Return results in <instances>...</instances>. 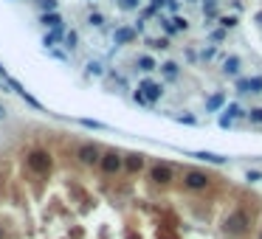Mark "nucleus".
Returning <instances> with one entry per match:
<instances>
[{
  "mask_svg": "<svg viewBox=\"0 0 262 239\" xmlns=\"http://www.w3.org/2000/svg\"><path fill=\"white\" fill-rule=\"evenodd\" d=\"M195 158L206 160V163H217V166L226 163V158H223V155H214V152H195Z\"/></svg>",
  "mask_w": 262,
  "mask_h": 239,
  "instance_id": "obj_16",
  "label": "nucleus"
},
{
  "mask_svg": "<svg viewBox=\"0 0 262 239\" xmlns=\"http://www.w3.org/2000/svg\"><path fill=\"white\" fill-rule=\"evenodd\" d=\"M147 45H153V48H169L166 40H147Z\"/></svg>",
  "mask_w": 262,
  "mask_h": 239,
  "instance_id": "obj_28",
  "label": "nucleus"
},
{
  "mask_svg": "<svg viewBox=\"0 0 262 239\" xmlns=\"http://www.w3.org/2000/svg\"><path fill=\"white\" fill-rule=\"evenodd\" d=\"M9 85H12V87H14V90H17V96H20V98H25V101H28V105H31V107H34V110H43V105H40V101H37V98H34V96H31V93H28V90H25V87H23V85H20V82H17V79H9Z\"/></svg>",
  "mask_w": 262,
  "mask_h": 239,
  "instance_id": "obj_10",
  "label": "nucleus"
},
{
  "mask_svg": "<svg viewBox=\"0 0 262 239\" xmlns=\"http://www.w3.org/2000/svg\"><path fill=\"white\" fill-rule=\"evenodd\" d=\"M62 31H65V28H54V31H51V34H45L43 45H48V48H51V45H54L56 40H62Z\"/></svg>",
  "mask_w": 262,
  "mask_h": 239,
  "instance_id": "obj_18",
  "label": "nucleus"
},
{
  "mask_svg": "<svg viewBox=\"0 0 262 239\" xmlns=\"http://www.w3.org/2000/svg\"><path fill=\"white\" fill-rule=\"evenodd\" d=\"M0 76H3V79H6V67H3V65H0Z\"/></svg>",
  "mask_w": 262,
  "mask_h": 239,
  "instance_id": "obj_33",
  "label": "nucleus"
},
{
  "mask_svg": "<svg viewBox=\"0 0 262 239\" xmlns=\"http://www.w3.org/2000/svg\"><path fill=\"white\" fill-rule=\"evenodd\" d=\"M226 231H228V233H245V231H248V217H245L243 211L231 214V217L226 220Z\"/></svg>",
  "mask_w": 262,
  "mask_h": 239,
  "instance_id": "obj_7",
  "label": "nucleus"
},
{
  "mask_svg": "<svg viewBox=\"0 0 262 239\" xmlns=\"http://www.w3.org/2000/svg\"><path fill=\"white\" fill-rule=\"evenodd\" d=\"M259 239H262V236H259Z\"/></svg>",
  "mask_w": 262,
  "mask_h": 239,
  "instance_id": "obj_37",
  "label": "nucleus"
},
{
  "mask_svg": "<svg viewBox=\"0 0 262 239\" xmlns=\"http://www.w3.org/2000/svg\"><path fill=\"white\" fill-rule=\"evenodd\" d=\"M40 23H43L45 28H51V31H54V28H65V20H62L56 12H43V17H40Z\"/></svg>",
  "mask_w": 262,
  "mask_h": 239,
  "instance_id": "obj_11",
  "label": "nucleus"
},
{
  "mask_svg": "<svg viewBox=\"0 0 262 239\" xmlns=\"http://www.w3.org/2000/svg\"><path fill=\"white\" fill-rule=\"evenodd\" d=\"M99 166H102L104 175H119L124 169V158L119 152H102V158H99Z\"/></svg>",
  "mask_w": 262,
  "mask_h": 239,
  "instance_id": "obj_2",
  "label": "nucleus"
},
{
  "mask_svg": "<svg viewBox=\"0 0 262 239\" xmlns=\"http://www.w3.org/2000/svg\"><path fill=\"white\" fill-rule=\"evenodd\" d=\"M243 116H245V110H243L240 105H228V107H226V113L217 118V124H220V127H231L234 118H243Z\"/></svg>",
  "mask_w": 262,
  "mask_h": 239,
  "instance_id": "obj_8",
  "label": "nucleus"
},
{
  "mask_svg": "<svg viewBox=\"0 0 262 239\" xmlns=\"http://www.w3.org/2000/svg\"><path fill=\"white\" fill-rule=\"evenodd\" d=\"M223 105H226V96H223V93H214V96L206 98V110L209 113H217Z\"/></svg>",
  "mask_w": 262,
  "mask_h": 239,
  "instance_id": "obj_14",
  "label": "nucleus"
},
{
  "mask_svg": "<svg viewBox=\"0 0 262 239\" xmlns=\"http://www.w3.org/2000/svg\"><path fill=\"white\" fill-rule=\"evenodd\" d=\"M223 74L226 76H240V56H228L226 65H223Z\"/></svg>",
  "mask_w": 262,
  "mask_h": 239,
  "instance_id": "obj_15",
  "label": "nucleus"
},
{
  "mask_svg": "<svg viewBox=\"0 0 262 239\" xmlns=\"http://www.w3.org/2000/svg\"><path fill=\"white\" fill-rule=\"evenodd\" d=\"M135 40V28H116V34H113V43L116 45H127Z\"/></svg>",
  "mask_w": 262,
  "mask_h": 239,
  "instance_id": "obj_12",
  "label": "nucleus"
},
{
  "mask_svg": "<svg viewBox=\"0 0 262 239\" xmlns=\"http://www.w3.org/2000/svg\"><path fill=\"white\" fill-rule=\"evenodd\" d=\"M88 23H91V25H102V23H104V17H102L99 12H91V17H88Z\"/></svg>",
  "mask_w": 262,
  "mask_h": 239,
  "instance_id": "obj_25",
  "label": "nucleus"
},
{
  "mask_svg": "<svg viewBox=\"0 0 262 239\" xmlns=\"http://www.w3.org/2000/svg\"><path fill=\"white\" fill-rule=\"evenodd\" d=\"M124 169L127 172H141L144 169V155H127L124 158Z\"/></svg>",
  "mask_w": 262,
  "mask_h": 239,
  "instance_id": "obj_13",
  "label": "nucleus"
},
{
  "mask_svg": "<svg viewBox=\"0 0 262 239\" xmlns=\"http://www.w3.org/2000/svg\"><path fill=\"white\" fill-rule=\"evenodd\" d=\"M240 93H262V76H251V79H237Z\"/></svg>",
  "mask_w": 262,
  "mask_h": 239,
  "instance_id": "obj_9",
  "label": "nucleus"
},
{
  "mask_svg": "<svg viewBox=\"0 0 262 239\" xmlns=\"http://www.w3.org/2000/svg\"><path fill=\"white\" fill-rule=\"evenodd\" d=\"M150 180L158 183V186H166V183L175 180V169H172L169 163H155L153 169H150Z\"/></svg>",
  "mask_w": 262,
  "mask_h": 239,
  "instance_id": "obj_3",
  "label": "nucleus"
},
{
  "mask_svg": "<svg viewBox=\"0 0 262 239\" xmlns=\"http://www.w3.org/2000/svg\"><path fill=\"white\" fill-rule=\"evenodd\" d=\"M256 23H262V12H259V14H256Z\"/></svg>",
  "mask_w": 262,
  "mask_h": 239,
  "instance_id": "obj_35",
  "label": "nucleus"
},
{
  "mask_svg": "<svg viewBox=\"0 0 262 239\" xmlns=\"http://www.w3.org/2000/svg\"><path fill=\"white\" fill-rule=\"evenodd\" d=\"M82 127H91V129H104V124H99V121H91V118H82Z\"/></svg>",
  "mask_w": 262,
  "mask_h": 239,
  "instance_id": "obj_26",
  "label": "nucleus"
},
{
  "mask_svg": "<svg viewBox=\"0 0 262 239\" xmlns=\"http://www.w3.org/2000/svg\"><path fill=\"white\" fill-rule=\"evenodd\" d=\"M3 116H6V107H3V105H0V118H3Z\"/></svg>",
  "mask_w": 262,
  "mask_h": 239,
  "instance_id": "obj_34",
  "label": "nucleus"
},
{
  "mask_svg": "<svg viewBox=\"0 0 262 239\" xmlns=\"http://www.w3.org/2000/svg\"><path fill=\"white\" fill-rule=\"evenodd\" d=\"M245 178H248L251 183H259V180H262V175H259V172H248V175H245Z\"/></svg>",
  "mask_w": 262,
  "mask_h": 239,
  "instance_id": "obj_32",
  "label": "nucleus"
},
{
  "mask_svg": "<svg viewBox=\"0 0 262 239\" xmlns=\"http://www.w3.org/2000/svg\"><path fill=\"white\" fill-rule=\"evenodd\" d=\"M122 9H127V12H133V9H138V0H122Z\"/></svg>",
  "mask_w": 262,
  "mask_h": 239,
  "instance_id": "obj_30",
  "label": "nucleus"
},
{
  "mask_svg": "<svg viewBox=\"0 0 262 239\" xmlns=\"http://www.w3.org/2000/svg\"><path fill=\"white\" fill-rule=\"evenodd\" d=\"M76 43H79V37H76V31L65 34V48H76Z\"/></svg>",
  "mask_w": 262,
  "mask_h": 239,
  "instance_id": "obj_22",
  "label": "nucleus"
},
{
  "mask_svg": "<svg viewBox=\"0 0 262 239\" xmlns=\"http://www.w3.org/2000/svg\"><path fill=\"white\" fill-rule=\"evenodd\" d=\"M172 25H175V31H186V28H189V23H186L183 17H175V20H172Z\"/></svg>",
  "mask_w": 262,
  "mask_h": 239,
  "instance_id": "obj_23",
  "label": "nucleus"
},
{
  "mask_svg": "<svg viewBox=\"0 0 262 239\" xmlns=\"http://www.w3.org/2000/svg\"><path fill=\"white\" fill-rule=\"evenodd\" d=\"M203 12H206L209 20H212L214 14H217V0H203Z\"/></svg>",
  "mask_w": 262,
  "mask_h": 239,
  "instance_id": "obj_19",
  "label": "nucleus"
},
{
  "mask_svg": "<svg viewBox=\"0 0 262 239\" xmlns=\"http://www.w3.org/2000/svg\"><path fill=\"white\" fill-rule=\"evenodd\" d=\"M88 74H93V76H102V65H99V62H91V65H88Z\"/></svg>",
  "mask_w": 262,
  "mask_h": 239,
  "instance_id": "obj_29",
  "label": "nucleus"
},
{
  "mask_svg": "<svg viewBox=\"0 0 262 239\" xmlns=\"http://www.w3.org/2000/svg\"><path fill=\"white\" fill-rule=\"evenodd\" d=\"M161 71H164L166 79H178V65H175V62H164V65H161Z\"/></svg>",
  "mask_w": 262,
  "mask_h": 239,
  "instance_id": "obj_17",
  "label": "nucleus"
},
{
  "mask_svg": "<svg viewBox=\"0 0 262 239\" xmlns=\"http://www.w3.org/2000/svg\"><path fill=\"white\" fill-rule=\"evenodd\" d=\"M76 158H79V163L93 166V163H99V158H102V149H99L96 144H82V147L76 149Z\"/></svg>",
  "mask_w": 262,
  "mask_h": 239,
  "instance_id": "obj_4",
  "label": "nucleus"
},
{
  "mask_svg": "<svg viewBox=\"0 0 262 239\" xmlns=\"http://www.w3.org/2000/svg\"><path fill=\"white\" fill-rule=\"evenodd\" d=\"M192 3H195V0H192Z\"/></svg>",
  "mask_w": 262,
  "mask_h": 239,
  "instance_id": "obj_36",
  "label": "nucleus"
},
{
  "mask_svg": "<svg viewBox=\"0 0 262 239\" xmlns=\"http://www.w3.org/2000/svg\"><path fill=\"white\" fill-rule=\"evenodd\" d=\"M183 186H186V189L200 191V189H206V186H209V178H206L203 172H195V169H189V172L183 175Z\"/></svg>",
  "mask_w": 262,
  "mask_h": 239,
  "instance_id": "obj_6",
  "label": "nucleus"
},
{
  "mask_svg": "<svg viewBox=\"0 0 262 239\" xmlns=\"http://www.w3.org/2000/svg\"><path fill=\"white\" fill-rule=\"evenodd\" d=\"M138 93L147 98V105H153V101H158L161 96H164V87L158 85V82H150V79H144L138 85Z\"/></svg>",
  "mask_w": 262,
  "mask_h": 239,
  "instance_id": "obj_5",
  "label": "nucleus"
},
{
  "mask_svg": "<svg viewBox=\"0 0 262 239\" xmlns=\"http://www.w3.org/2000/svg\"><path fill=\"white\" fill-rule=\"evenodd\" d=\"M178 121H181V124H189V127H197V118H195V116H178Z\"/></svg>",
  "mask_w": 262,
  "mask_h": 239,
  "instance_id": "obj_27",
  "label": "nucleus"
},
{
  "mask_svg": "<svg viewBox=\"0 0 262 239\" xmlns=\"http://www.w3.org/2000/svg\"><path fill=\"white\" fill-rule=\"evenodd\" d=\"M245 116H248L254 124H262V107H254V110H251V113H245Z\"/></svg>",
  "mask_w": 262,
  "mask_h": 239,
  "instance_id": "obj_21",
  "label": "nucleus"
},
{
  "mask_svg": "<svg viewBox=\"0 0 262 239\" xmlns=\"http://www.w3.org/2000/svg\"><path fill=\"white\" fill-rule=\"evenodd\" d=\"M43 12H56V0H40Z\"/></svg>",
  "mask_w": 262,
  "mask_h": 239,
  "instance_id": "obj_24",
  "label": "nucleus"
},
{
  "mask_svg": "<svg viewBox=\"0 0 262 239\" xmlns=\"http://www.w3.org/2000/svg\"><path fill=\"white\" fill-rule=\"evenodd\" d=\"M220 23H223V28H234V25H237V17H223Z\"/></svg>",
  "mask_w": 262,
  "mask_h": 239,
  "instance_id": "obj_31",
  "label": "nucleus"
},
{
  "mask_svg": "<svg viewBox=\"0 0 262 239\" xmlns=\"http://www.w3.org/2000/svg\"><path fill=\"white\" fill-rule=\"evenodd\" d=\"M138 67L141 71H155V59L153 56H138Z\"/></svg>",
  "mask_w": 262,
  "mask_h": 239,
  "instance_id": "obj_20",
  "label": "nucleus"
},
{
  "mask_svg": "<svg viewBox=\"0 0 262 239\" xmlns=\"http://www.w3.org/2000/svg\"><path fill=\"white\" fill-rule=\"evenodd\" d=\"M51 166H54V160H51V152L48 149H31L28 155H25V169H28L31 175H48Z\"/></svg>",
  "mask_w": 262,
  "mask_h": 239,
  "instance_id": "obj_1",
  "label": "nucleus"
}]
</instances>
